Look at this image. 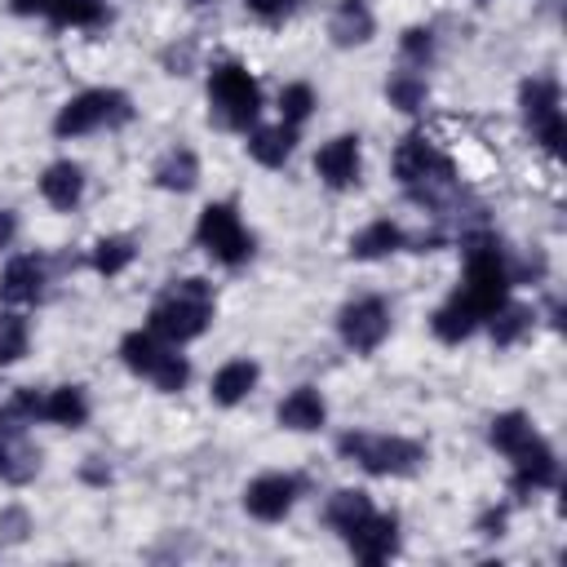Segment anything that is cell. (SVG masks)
Listing matches in <instances>:
<instances>
[{"mask_svg": "<svg viewBox=\"0 0 567 567\" xmlns=\"http://www.w3.org/2000/svg\"><path fill=\"white\" fill-rule=\"evenodd\" d=\"M509 266H505V252L492 235H470L465 239V275H461V288L452 292L456 301H465L474 310V319L483 323L496 306L509 301Z\"/></svg>", "mask_w": 567, "mask_h": 567, "instance_id": "obj_2", "label": "cell"}, {"mask_svg": "<svg viewBox=\"0 0 567 567\" xmlns=\"http://www.w3.org/2000/svg\"><path fill=\"white\" fill-rule=\"evenodd\" d=\"M133 120V97L120 89H84L75 93L58 115H53V133L58 137H84L97 128H120Z\"/></svg>", "mask_w": 567, "mask_h": 567, "instance_id": "obj_6", "label": "cell"}, {"mask_svg": "<svg viewBox=\"0 0 567 567\" xmlns=\"http://www.w3.org/2000/svg\"><path fill=\"white\" fill-rule=\"evenodd\" d=\"M195 182H199V155L190 146H173V151L159 155V164H155V186L159 190L186 195V190H195Z\"/></svg>", "mask_w": 567, "mask_h": 567, "instance_id": "obj_22", "label": "cell"}, {"mask_svg": "<svg viewBox=\"0 0 567 567\" xmlns=\"http://www.w3.org/2000/svg\"><path fill=\"white\" fill-rule=\"evenodd\" d=\"M337 452L346 461H354L359 470L368 474H381V478H399V474H416L421 461H425V447L416 439H403V434H368V430H350L337 439Z\"/></svg>", "mask_w": 567, "mask_h": 567, "instance_id": "obj_4", "label": "cell"}, {"mask_svg": "<svg viewBox=\"0 0 567 567\" xmlns=\"http://www.w3.org/2000/svg\"><path fill=\"white\" fill-rule=\"evenodd\" d=\"M359 168H363V151H359V137L354 133H337L332 142L319 146L315 155V173L323 177V186L332 190H350L359 182Z\"/></svg>", "mask_w": 567, "mask_h": 567, "instance_id": "obj_11", "label": "cell"}, {"mask_svg": "<svg viewBox=\"0 0 567 567\" xmlns=\"http://www.w3.org/2000/svg\"><path fill=\"white\" fill-rule=\"evenodd\" d=\"M208 111L221 128L248 133L261 115V84L244 62H217L208 71Z\"/></svg>", "mask_w": 567, "mask_h": 567, "instance_id": "obj_3", "label": "cell"}, {"mask_svg": "<svg viewBox=\"0 0 567 567\" xmlns=\"http://www.w3.org/2000/svg\"><path fill=\"white\" fill-rule=\"evenodd\" d=\"M275 416H279L284 430L310 434V430H319V425L328 421V403H323V394H319L315 385H297V390L275 408Z\"/></svg>", "mask_w": 567, "mask_h": 567, "instance_id": "obj_16", "label": "cell"}, {"mask_svg": "<svg viewBox=\"0 0 567 567\" xmlns=\"http://www.w3.org/2000/svg\"><path fill=\"white\" fill-rule=\"evenodd\" d=\"M40 195H44L49 208L71 213V208L80 204V195H84V168H80L75 159H53V164L40 173Z\"/></svg>", "mask_w": 567, "mask_h": 567, "instance_id": "obj_15", "label": "cell"}, {"mask_svg": "<svg viewBox=\"0 0 567 567\" xmlns=\"http://www.w3.org/2000/svg\"><path fill=\"white\" fill-rule=\"evenodd\" d=\"M337 332L354 354H372L385 337H390V306L381 297H359L350 306H341L337 315Z\"/></svg>", "mask_w": 567, "mask_h": 567, "instance_id": "obj_9", "label": "cell"}, {"mask_svg": "<svg viewBox=\"0 0 567 567\" xmlns=\"http://www.w3.org/2000/svg\"><path fill=\"white\" fill-rule=\"evenodd\" d=\"M137 257V248H133V239L128 235H106V239H97L93 244V270L102 275V279H115V275H124L128 270V261Z\"/></svg>", "mask_w": 567, "mask_h": 567, "instance_id": "obj_28", "label": "cell"}, {"mask_svg": "<svg viewBox=\"0 0 567 567\" xmlns=\"http://www.w3.org/2000/svg\"><path fill=\"white\" fill-rule=\"evenodd\" d=\"M532 319H536V315H532L527 306L505 301V306H496L483 323H487V332H492V346H496V350H509L514 341H523V332L532 328Z\"/></svg>", "mask_w": 567, "mask_h": 567, "instance_id": "obj_27", "label": "cell"}, {"mask_svg": "<svg viewBox=\"0 0 567 567\" xmlns=\"http://www.w3.org/2000/svg\"><path fill=\"white\" fill-rule=\"evenodd\" d=\"M44 279H49L44 261L31 257V252H22V257H13V261L4 266V275H0V301H9V306H31V301H40Z\"/></svg>", "mask_w": 567, "mask_h": 567, "instance_id": "obj_14", "label": "cell"}, {"mask_svg": "<svg viewBox=\"0 0 567 567\" xmlns=\"http://www.w3.org/2000/svg\"><path fill=\"white\" fill-rule=\"evenodd\" d=\"M430 328H434V337L439 341H447V346H461L474 328H478V319H474V310L465 306V301H456V297H447L434 315H430Z\"/></svg>", "mask_w": 567, "mask_h": 567, "instance_id": "obj_26", "label": "cell"}, {"mask_svg": "<svg viewBox=\"0 0 567 567\" xmlns=\"http://www.w3.org/2000/svg\"><path fill=\"white\" fill-rule=\"evenodd\" d=\"M297 478L292 474H257L248 487H244V509L257 518V523H284L288 509L297 505Z\"/></svg>", "mask_w": 567, "mask_h": 567, "instance_id": "obj_10", "label": "cell"}, {"mask_svg": "<svg viewBox=\"0 0 567 567\" xmlns=\"http://www.w3.org/2000/svg\"><path fill=\"white\" fill-rule=\"evenodd\" d=\"M195 239H199V248H204L213 261H221V266H244V261L252 257V235L244 230L235 204H226V199L204 204V213H199V221H195Z\"/></svg>", "mask_w": 567, "mask_h": 567, "instance_id": "obj_7", "label": "cell"}, {"mask_svg": "<svg viewBox=\"0 0 567 567\" xmlns=\"http://www.w3.org/2000/svg\"><path fill=\"white\" fill-rule=\"evenodd\" d=\"M257 377H261V368H257L252 359H230V363H221V368L213 372V385H208V394H213V403H221V408H235V403H244V399L252 394Z\"/></svg>", "mask_w": 567, "mask_h": 567, "instance_id": "obj_18", "label": "cell"}, {"mask_svg": "<svg viewBox=\"0 0 567 567\" xmlns=\"http://www.w3.org/2000/svg\"><path fill=\"white\" fill-rule=\"evenodd\" d=\"M292 146H297V128L292 124H270V128H248V155L261 164V168H284L292 159Z\"/></svg>", "mask_w": 567, "mask_h": 567, "instance_id": "obj_19", "label": "cell"}, {"mask_svg": "<svg viewBox=\"0 0 567 567\" xmlns=\"http://www.w3.org/2000/svg\"><path fill=\"white\" fill-rule=\"evenodd\" d=\"M368 514H372V501H368V492H359V487H341V492H332L328 505H323L328 527L341 532V536H346L354 523H363Z\"/></svg>", "mask_w": 567, "mask_h": 567, "instance_id": "obj_25", "label": "cell"}, {"mask_svg": "<svg viewBox=\"0 0 567 567\" xmlns=\"http://www.w3.org/2000/svg\"><path fill=\"white\" fill-rule=\"evenodd\" d=\"M244 9L252 18H261V22H279V18H288L297 9V0H244Z\"/></svg>", "mask_w": 567, "mask_h": 567, "instance_id": "obj_36", "label": "cell"}, {"mask_svg": "<svg viewBox=\"0 0 567 567\" xmlns=\"http://www.w3.org/2000/svg\"><path fill=\"white\" fill-rule=\"evenodd\" d=\"M518 106H523V124L532 128V142H540L549 155H558V151H563V137H567L558 80H549V75L527 80V84L518 89Z\"/></svg>", "mask_w": 567, "mask_h": 567, "instance_id": "obj_8", "label": "cell"}, {"mask_svg": "<svg viewBox=\"0 0 567 567\" xmlns=\"http://www.w3.org/2000/svg\"><path fill=\"white\" fill-rule=\"evenodd\" d=\"M35 465H40L35 447H27L18 430H9V439H0V478H9V483H27V478L35 474Z\"/></svg>", "mask_w": 567, "mask_h": 567, "instance_id": "obj_29", "label": "cell"}, {"mask_svg": "<svg viewBox=\"0 0 567 567\" xmlns=\"http://www.w3.org/2000/svg\"><path fill=\"white\" fill-rule=\"evenodd\" d=\"M44 18L58 22V27H102L106 22V4L102 0H53Z\"/></svg>", "mask_w": 567, "mask_h": 567, "instance_id": "obj_30", "label": "cell"}, {"mask_svg": "<svg viewBox=\"0 0 567 567\" xmlns=\"http://www.w3.org/2000/svg\"><path fill=\"white\" fill-rule=\"evenodd\" d=\"M399 53H403V62H408L412 71H425L430 58H434V31H430V27H408V31L399 35Z\"/></svg>", "mask_w": 567, "mask_h": 567, "instance_id": "obj_35", "label": "cell"}, {"mask_svg": "<svg viewBox=\"0 0 567 567\" xmlns=\"http://www.w3.org/2000/svg\"><path fill=\"white\" fill-rule=\"evenodd\" d=\"M18 239V217L9 208H0V248H9Z\"/></svg>", "mask_w": 567, "mask_h": 567, "instance_id": "obj_38", "label": "cell"}, {"mask_svg": "<svg viewBox=\"0 0 567 567\" xmlns=\"http://www.w3.org/2000/svg\"><path fill=\"white\" fill-rule=\"evenodd\" d=\"M403 244H408L403 226H399V221H390V217H377V221H368V226L350 239V257H354V261H377V257L399 252Z\"/></svg>", "mask_w": 567, "mask_h": 567, "instance_id": "obj_20", "label": "cell"}, {"mask_svg": "<svg viewBox=\"0 0 567 567\" xmlns=\"http://www.w3.org/2000/svg\"><path fill=\"white\" fill-rule=\"evenodd\" d=\"M346 545H350V554L359 563H385L399 549V523H394V514H377L372 509L363 523H354L346 532Z\"/></svg>", "mask_w": 567, "mask_h": 567, "instance_id": "obj_12", "label": "cell"}, {"mask_svg": "<svg viewBox=\"0 0 567 567\" xmlns=\"http://www.w3.org/2000/svg\"><path fill=\"white\" fill-rule=\"evenodd\" d=\"M40 421L62 425V430H80V425L89 421V394H84L80 385L44 390V399H40Z\"/></svg>", "mask_w": 567, "mask_h": 567, "instance_id": "obj_21", "label": "cell"}, {"mask_svg": "<svg viewBox=\"0 0 567 567\" xmlns=\"http://www.w3.org/2000/svg\"><path fill=\"white\" fill-rule=\"evenodd\" d=\"M372 31H377V18H372L368 0H337V9H332V18H328V35H332V44H341V49H350V44H368Z\"/></svg>", "mask_w": 567, "mask_h": 567, "instance_id": "obj_17", "label": "cell"}, {"mask_svg": "<svg viewBox=\"0 0 567 567\" xmlns=\"http://www.w3.org/2000/svg\"><path fill=\"white\" fill-rule=\"evenodd\" d=\"M509 461H514V492H518V496H532V492L558 483V456H554V447H549L540 434H536L523 452H514Z\"/></svg>", "mask_w": 567, "mask_h": 567, "instance_id": "obj_13", "label": "cell"}, {"mask_svg": "<svg viewBox=\"0 0 567 567\" xmlns=\"http://www.w3.org/2000/svg\"><path fill=\"white\" fill-rule=\"evenodd\" d=\"M487 439H492V447H496V452L514 456V452H523V447L536 439V425H532V416H527V412H501V416H492Z\"/></svg>", "mask_w": 567, "mask_h": 567, "instance_id": "obj_24", "label": "cell"}, {"mask_svg": "<svg viewBox=\"0 0 567 567\" xmlns=\"http://www.w3.org/2000/svg\"><path fill=\"white\" fill-rule=\"evenodd\" d=\"M155 390H164V394H177L186 381H190V363H186V354H177V346H168L164 354H159V363L151 368V377H146Z\"/></svg>", "mask_w": 567, "mask_h": 567, "instance_id": "obj_32", "label": "cell"}, {"mask_svg": "<svg viewBox=\"0 0 567 567\" xmlns=\"http://www.w3.org/2000/svg\"><path fill=\"white\" fill-rule=\"evenodd\" d=\"M310 111H315V89L310 84H284V93H279V124H292V128H301L306 120H310Z\"/></svg>", "mask_w": 567, "mask_h": 567, "instance_id": "obj_33", "label": "cell"}, {"mask_svg": "<svg viewBox=\"0 0 567 567\" xmlns=\"http://www.w3.org/2000/svg\"><path fill=\"white\" fill-rule=\"evenodd\" d=\"M164 350H168V341H159L151 328H133V332H124V341H120V359H124V368L137 372V377H151V368L159 363Z\"/></svg>", "mask_w": 567, "mask_h": 567, "instance_id": "obj_23", "label": "cell"}, {"mask_svg": "<svg viewBox=\"0 0 567 567\" xmlns=\"http://www.w3.org/2000/svg\"><path fill=\"white\" fill-rule=\"evenodd\" d=\"M190 4H208V0H190Z\"/></svg>", "mask_w": 567, "mask_h": 567, "instance_id": "obj_40", "label": "cell"}, {"mask_svg": "<svg viewBox=\"0 0 567 567\" xmlns=\"http://www.w3.org/2000/svg\"><path fill=\"white\" fill-rule=\"evenodd\" d=\"M394 177L399 186H408L412 195H439V190H452L456 186V168L452 159L439 151V142H430L425 133H408L399 146H394Z\"/></svg>", "mask_w": 567, "mask_h": 567, "instance_id": "obj_5", "label": "cell"}, {"mask_svg": "<svg viewBox=\"0 0 567 567\" xmlns=\"http://www.w3.org/2000/svg\"><path fill=\"white\" fill-rule=\"evenodd\" d=\"M27 341H31V328L22 315H0V368L18 363L27 354Z\"/></svg>", "mask_w": 567, "mask_h": 567, "instance_id": "obj_34", "label": "cell"}, {"mask_svg": "<svg viewBox=\"0 0 567 567\" xmlns=\"http://www.w3.org/2000/svg\"><path fill=\"white\" fill-rule=\"evenodd\" d=\"M213 306H217L213 284L199 279V275H186V279H173L155 297V306L146 315V328L168 346H186V341L204 337V328L213 323Z\"/></svg>", "mask_w": 567, "mask_h": 567, "instance_id": "obj_1", "label": "cell"}, {"mask_svg": "<svg viewBox=\"0 0 567 567\" xmlns=\"http://www.w3.org/2000/svg\"><path fill=\"white\" fill-rule=\"evenodd\" d=\"M385 97H390V106H399V111H421L425 106V97H430V84H425V75L421 71H399V75H390V84H385Z\"/></svg>", "mask_w": 567, "mask_h": 567, "instance_id": "obj_31", "label": "cell"}, {"mask_svg": "<svg viewBox=\"0 0 567 567\" xmlns=\"http://www.w3.org/2000/svg\"><path fill=\"white\" fill-rule=\"evenodd\" d=\"M49 4H53V0H9V9L22 13V18H31V13H49Z\"/></svg>", "mask_w": 567, "mask_h": 567, "instance_id": "obj_39", "label": "cell"}, {"mask_svg": "<svg viewBox=\"0 0 567 567\" xmlns=\"http://www.w3.org/2000/svg\"><path fill=\"white\" fill-rule=\"evenodd\" d=\"M501 527H505V509H487V514L478 518V532H483V536H501Z\"/></svg>", "mask_w": 567, "mask_h": 567, "instance_id": "obj_37", "label": "cell"}]
</instances>
